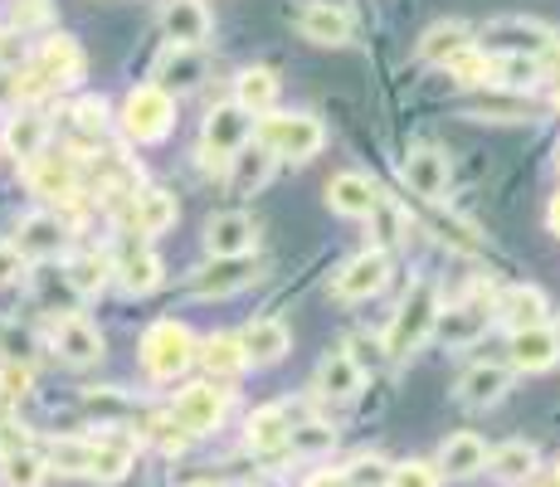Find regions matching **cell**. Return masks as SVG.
<instances>
[{
	"label": "cell",
	"instance_id": "6da1fadb",
	"mask_svg": "<svg viewBox=\"0 0 560 487\" xmlns=\"http://www.w3.org/2000/svg\"><path fill=\"white\" fill-rule=\"evenodd\" d=\"M439 288L429 283V278H415L409 283V292L400 298V308H395L390 327H385V361H405V356H415L419 346H424L429 337H434V317H439Z\"/></svg>",
	"mask_w": 560,
	"mask_h": 487
},
{
	"label": "cell",
	"instance_id": "7a4b0ae2",
	"mask_svg": "<svg viewBox=\"0 0 560 487\" xmlns=\"http://www.w3.org/2000/svg\"><path fill=\"white\" fill-rule=\"evenodd\" d=\"M254 142L268 147L278 161H312L322 147H327V127L312 113H264L254 117Z\"/></svg>",
	"mask_w": 560,
	"mask_h": 487
},
{
	"label": "cell",
	"instance_id": "3957f363",
	"mask_svg": "<svg viewBox=\"0 0 560 487\" xmlns=\"http://www.w3.org/2000/svg\"><path fill=\"white\" fill-rule=\"evenodd\" d=\"M196 332L186 327V322L176 317H161L152 327L142 332V366L152 381H176V375H186L190 366H196Z\"/></svg>",
	"mask_w": 560,
	"mask_h": 487
},
{
	"label": "cell",
	"instance_id": "277c9868",
	"mask_svg": "<svg viewBox=\"0 0 560 487\" xmlns=\"http://www.w3.org/2000/svg\"><path fill=\"white\" fill-rule=\"evenodd\" d=\"M230 405H234V390H224L214 381H196V385H186L176 399H171L166 419L186 439H200V434H214V429L230 419Z\"/></svg>",
	"mask_w": 560,
	"mask_h": 487
},
{
	"label": "cell",
	"instance_id": "5b68a950",
	"mask_svg": "<svg viewBox=\"0 0 560 487\" xmlns=\"http://www.w3.org/2000/svg\"><path fill=\"white\" fill-rule=\"evenodd\" d=\"M171 127H176V97L161 93L156 83H137L122 103V132L132 137V142L152 147L171 132Z\"/></svg>",
	"mask_w": 560,
	"mask_h": 487
},
{
	"label": "cell",
	"instance_id": "8992f818",
	"mask_svg": "<svg viewBox=\"0 0 560 487\" xmlns=\"http://www.w3.org/2000/svg\"><path fill=\"white\" fill-rule=\"evenodd\" d=\"M249 142H254V117L244 113V107H234V103L210 107V117H205V132H200V156L205 161L224 166L234 151H244Z\"/></svg>",
	"mask_w": 560,
	"mask_h": 487
},
{
	"label": "cell",
	"instance_id": "52a82bcc",
	"mask_svg": "<svg viewBox=\"0 0 560 487\" xmlns=\"http://www.w3.org/2000/svg\"><path fill=\"white\" fill-rule=\"evenodd\" d=\"M400 181L409 190L419 195V200L439 205L448 195V181H454V166H448V151L424 142V147H409L405 161H400Z\"/></svg>",
	"mask_w": 560,
	"mask_h": 487
},
{
	"label": "cell",
	"instance_id": "ba28073f",
	"mask_svg": "<svg viewBox=\"0 0 560 487\" xmlns=\"http://www.w3.org/2000/svg\"><path fill=\"white\" fill-rule=\"evenodd\" d=\"M200 244L210 258H249L258 248V224H254V214H244V210H220L205 220Z\"/></svg>",
	"mask_w": 560,
	"mask_h": 487
},
{
	"label": "cell",
	"instance_id": "9c48e42d",
	"mask_svg": "<svg viewBox=\"0 0 560 487\" xmlns=\"http://www.w3.org/2000/svg\"><path fill=\"white\" fill-rule=\"evenodd\" d=\"M385 283H390V254L365 248V254H357L331 278V292H337L341 302H365V298H375V292H385Z\"/></svg>",
	"mask_w": 560,
	"mask_h": 487
},
{
	"label": "cell",
	"instance_id": "30bf717a",
	"mask_svg": "<svg viewBox=\"0 0 560 487\" xmlns=\"http://www.w3.org/2000/svg\"><path fill=\"white\" fill-rule=\"evenodd\" d=\"M63 244H69V224L49 210H30L25 220L15 224V240H10V248H15L25 264L30 258H59Z\"/></svg>",
	"mask_w": 560,
	"mask_h": 487
},
{
	"label": "cell",
	"instance_id": "8fae6325",
	"mask_svg": "<svg viewBox=\"0 0 560 487\" xmlns=\"http://www.w3.org/2000/svg\"><path fill=\"white\" fill-rule=\"evenodd\" d=\"M488 322H492V308L488 302H448V308H439L434 317V337L448 346V351H463V346L482 341L488 337Z\"/></svg>",
	"mask_w": 560,
	"mask_h": 487
},
{
	"label": "cell",
	"instance_id": "7c38bea8",
	"mask_svg": "<svg viewBox=\"0 0 560 487\" xmlns=\"http://www.w3.org/2000/svg\"><path fill=\"white\" fill-rule=\"evenodd\" d=\"M298 35L322 49H347L351 35H357V20L341 5H331V0H312V5L298 10Z\"/></svg>",
	"mask_w": 560,
	"mask_h": 487
},
{
	"label": "cell",
	"instance_id": "4fadbf2b",
	"mask_svg": "<svg viewBox=\"0 0 560 487\" xmlns=\"http://www.w3.org/2000/svg\"><path fill=\"white\" fill-rule=\"evenodd\" d=\"M30 69L45 79V89H73V83L83 79V49L73 35H49L45 45H39L35 63Z\"/></svg>",
	"mask_w": 560,
	"mask_h": 487
},
{
	"label": "cell",
	"instance_id": "5bb4252c",
	"mask_svg": "<svg viewBox=\"0 0 560 487\" xmlns=\"http://www.w3.org/2000/svg\"><path fill=\"white\" fill-rule=\"evenodd\" d=\"M240 337V351L249 366H278L288 351H293V332H288L283 317H254L244 332H234Z\"/></svg>",
	"mask_w": 560,
	"mask_h": 487
},
{
	"label": "cell",
	"instance_id": "9a60e30c",
	"mask_svg": "<svg viewBox=\"0 0 560 487\" xmlns=\"http://www.w3.org/2000/svg\"><path fill=\"white\" fill-rule=\"evenodd\" d=\"M546 312H551V302H546L541 288L532 283H512L498 292V302H492V317L502 322L508 332H526V327H546Z\"/></svg>",
	"mask_w": 560,
	"mask_h": 487
},
{
	"label": "cell",
	"instance_id": "2e32d148",
	"mask_svg": "<svg viewBox=\"0 0 560 487\" xmlns=\"http://www.w3.org/2000/svg\"><path fill=\"white\" fill-rule=\"evenodd\" d=\"M161 25H166L176 49H200V45H210V35H214V20H210V10H205V0H166Z\"/></svg>",
	"mask_w": 560,
	"mask_h": 487
},
{
	"label": "cell",
	"instance_id": "e0dca14e",
	"mask_svg": "<svg viewBox=\"0 0 560 487\" xmlns=\"http://www.w3.org/2000/svg\"><path fill=\"white\" fill-rule=\"evenodd\" d=\"M458 117H472V123H536L541 107L532 103L526 93H502V89H488L478 97L458 107Z\"/></svg>",
	"mask_w": 560,
	"mask_h": 487
},
{
	"label": "cell",
	"instance_id": "ac0fdd59",
	"mask_svg": "<svg viewBox=\"0 0 560 487\" xmlns=\"http://www.w3.org/2000/svg\"><path fill=\"white\" fill-rule=\"evenodd\" d=\"M30 190L39 195V200H79V161L69 156V151H59V156H35L30 161Z\"/></svg>",
	"mask_w": 560,
	"mask_h": 487
},
{
	"label": "cell",
	"instance_id": "d6986e66",
	"mask_svg": "<svg viewBox=\"0 0 560 487\" xmlns=\"http://www.w3.org/2000/svg\"><path fill=\"white\" fill-rule=\"evenodd\" d=\"M137 463V439L127 429H103L93 439V463H89V478L93 483H122Z\"/></svg>",
	"mask_w": 560,
	"mask_h": 487
},
{
	"label": "cell",
	"instance_id": "ffe728a7",
	"mask_svg": "<svg viewBox=\"0 0 560 487\" xmlns=\"http://www.w3.org/2000/svg\"><path fill=\"white\" fill-rule=\"evenodd\" d=\"M375 200H381V190L361 171H341V176L327 181V210L341 214V220H371Z\"/></svg>",
	"mask_w": 560,
	"mask_h": 487
},
{
	"label": "cell",
	"instance_id": "44dd1931",
	"mask_svg": "<svg viewBox=\"0 0 560 487\" xmlns=\"http://www.w3.org/2000/svg\"><path fill=\"white\" fill-rule=\"evenodd\" d=\"M49 137H54V123H49V113H39V107H25V113H15L5 123V151L15 161H25V166L35 156H45Z\"/></svg>",
	"mask_w": 560,
	"mask_h": 487
},
{
	"label": "cell",
	"instance_id": "7402d4cb",
	"mask_svg": "<svg viewBox=\"0 0 560 487\" xmlns=\"http://www.w3.org/2000/svg\"><path fill=\"white\" fill-rule=\"evenodd\" d=\"M556 361H560V346L551 337V322H546V327L512 332V341H508V366H512V371L536 375V371H551Z\"/></svg>",
	"mask_w": 560,
	"mask_h": 487
},
{
	"label": "cell",
	"instance_id": "603a6c76",
	"mask_svg": "<svg viewBox=\"0 0 560 487\" xmlns=\"http://www.w3.org/2000/svg\"><path fill=\"white\" fill-rule=\"evenodd\" d=\"M176 214H180L176 195L161 190V186H147L127 200V220H132V230L147 234V240H152V234H166L171 224H176Z\"/></svg>",
	"mask_w": 560,
	"mask_h": 487
},
{
	"label": "cell",
	"instance_id": "cb8c5ba5",
	"mask_svg": "<svg viewBox=\"0 0 560 487\" xmlns=\"http://www.w3.org/2000/svg\"><path fill=\"white\" fill-rule=\"evenodd\" d=\"M434 468H439V478H478V473H488V443L472 434V429L448 434Z\"/></svg>",
	"mask_w": 560,
	"mask_h": 487
},
{
	"label": "cell",
	"instance_id": "d4e9b609",
	"mask_svg": "<svg viewBox=\"0 0 560 487\" xmlns=\"http://www.w3.org/2000/svg\"><path fill=\"white\" fill-rule=\"evenodd\" d=\"M361 390H365V371L347 356V346L322 356V366H317V395L322 399H341V405H347V399H357Z\"/></svg>",
	"mask_w": 560,
	"mask_h": 487
},
{
	"label": "cell",
	"instance_id": "484cf974",
	"mask_svg": "<svg viewBox=\"0 0 560 487\" xmlns=\"http://www.w3.org/2000/svg\"><path fill=\"white\" fill-rule=\"evenodd\" d=\"M482 39H508V54H532V59H541V54L551 49L560 35L551 25H541V20L512 15V20H492V25L482 30Z\"/></svg>",
	"mask_w": 560,
	"mask_h": 487
},
{
	"label": "cell",
	"instance_id": "4316f807",
	"mask_svg": "<svg viewBox=\"0 0 560 487\" xmlns=\"http://www.w3.org/2000/svg\"><path fill=\"white\" fill-rule=\"evenodd\" d=\"M54 351H59L69 366H93V361L103 356V332L93 327L89 317L69 312V317L54 327Z\"/></svg>",
	"mask_w": 560,
	"mask_h": 487
},
{
	"label": "cell",
	"instance_id": "83f0119b",
	"mask_svg": "<svg viewBox=\"0 0 560 487\" xmlns=\"http://www.w3.org/2000/svg\"><path fill=\"white\" fill-rule=\"evenodd\" d=\"M258 278V268L249 258H214L210 268H200L196 278H190V292L196 298H230V292H244Z\"/></svg>",
	"mask_w": 560,
	"mask_h": 487
},
{
	"label": "cell",
	"instance_id": "f1b7e54d",
	"mask_svg": "<svg viewBox=\"0 0 560 487\" xmlns=\"http://www.w3.org/2000/svg\"><path fill=\"white\" fill-rule=\"evenodd\" d=\"M512 390V366H502V361H478L468 375L458 381V399L468 409H488V405H498L502 395Z\"/></svg>",
	"mask_w": 560,
	"mask_h": 487
},
{
	"label": "cell",
	"instance_id": "f546056e",
	"mask_svg": "<svg viewBox=\"0 0 560 487\" xmlns=\"http://www.w3.org/2000/svg\"><path fill=\"white\" fill-rule=\"evenodd\" d=\"M224 166H230V190H234V195H258V190L268 186V181H273L278 156H273L268 147L249 142L244 151H234V156L224 161Z\"/></svg>",
	"mask_w": 560,
	"mask_h": 487
},
{
	"label": "cell",
	"instance_id": "4dcf8cb0",
	"mask_svg": "<svg viewBox=\"0 0 560 487\" xmlns=\"http://www.w3.org/2000/svg\"><path fill=\"white\" fill-rule=\"evenodd\" d=\"M196 361L205 366V375H210L214 385H224V381H234V375L249 371V361H244L240 337H234V332H214V337H205L196 346Z\"/></svg>",
	"mask_w": 560,
	"mask_h": 487
},
{
	"label": "cell",
	"instance_id": "1f68e13d",
	"mask_svg": "<svg viewBox=\"0 0 560 487\" xmlns=\"http://www.w3.org/2000/svg\"><path fill=\"white\" fill-rule=\"evenodd\" d=\"M278 89H283V83H278L273 69H264V63H249V69L234 73V107H244L249 117H264V113H273Z\"/></svg>",
	"mask_w": 560,
	"mask_h": 487
},
{
	"label": "cell",
	"instance_id": "d6a6232c",
	"mask_svg": "<svg viewBox=\"0 0 560 487\" xmlns=\"http://www.w3.org/2000/svg\"><path fill=\"white\" fill-rule=\"evenodd\" d=\"M200 79H205V59H200V49H176V45H171V49L156 59V79H152V83H156L161 93L176 97V93H190Z\"/></svg>",
	"mask_w": 560,
	"mask_h": 487
},
{
	"label": "cell",
	"instance_id": "836d02e7",
	"mask_svg": "<svg viewBox=\"0 0 560 487\" xmlns=\"http://www.w3.org/2000/svg\"><path fill=\"white\" fill-rule=\"evenodd\" d=\"M113 274H117V283H122L127 298H147V292H156L161 278H166L152 248H127V254L113 264Z\"/></svg>",
	"mask_w": 560,
	"mask_h": 487
},
{
	"label": "cell",
	"instance_id": "e575fe53",
	"mask_svg": "<svg viewBox=\"0 0 560 487\" xmlns=\"http://www.w3.org/2000/svg\"><path fill=\"white\" fill-rule=\"evenodd\" d=\"M288 434H293V425H288L283 405L254 409L249 425H244V443H249L254 453H283V449H288Z\"/></svg>",
	"mask_w": 560,
	"mask_h": 487
},
{
	"label": "cell",
	"instance_id": "d590c367",
	"mask_svg": "<svg viewBox=\"0 0 560 487\" xmlns=\"http://www.w3.org/2000/svg\"><path fill=\"white\" fill-rule=\"evenodd\" d=\"M546 73H541V59H532V54H492V89L502 93H526L536 89Z\"/></svg>",
	"mask_w": 560,
	"mask_h": 487
},
{
	"label": "cell",
	"instance_id": "8d00e7d4",
	"mask_svg": "<svg viewBox=\"0 0 560 487\" xmlns=\"http://www.w3.org/2000/svg\"><path fill=\"white\" fill-rule=\"evenodd\" d=\"M536 449L526 439H508V443H498V449L488 453V473H498L502 483H532L536 478Z\"/></svg>",
	"mask_w": 560,
	"mask_h": 487
},
{
	"label": "cell",
	"instance_id": "74e56055",
	"mask_svg": "<svg viewBox=\"0 0 560 487\" xmlns=\"http://www.w3.org/2000/svg\"><path fill=\"white\" fill-rule=\"evenodd\" d=\"M439 69H444L458 89H492V54L482 45H463L458 54H448Z\"/></svg>",
	"mask_w": 560,
	"mask_h": 487
},
{
	"label": "cell",
	"instance_id": "f35d334b",
	"mask_svg": "<svg viewBox=\"0 0 560 487\" xmlns=\"http://www.w3.org/2000/svg\"><path fill=\"white\" fill-rule=\"evenodd\" d=\"M463 45H472V30L463 25V20H439V25H429L424 35H419L415 54H419L424 63H444L448 54H458Z\"/></svg>",
	"mask_w": 560,
	"mask_h": 487
},
{
	"label": "cell",
	"instance_id": "ab89813d",
	"mask_svg": "<svg viewBox=\"0 0 560 487\" xmlns=\"http://www.w3.org/2000/svg\"><path fill=\"white\" fill-rule=\"evenodd\" d=\"M45 478H49L45 453H35V449L0 453V483L5 487H45Z\"/></svg>",
	"mask_w": 560,
	"mask_h": 487
},
{
	"label": "cell",
	"instance_id": "60d3db41",
	"mask_svg": "<svg viewBox=\"0 0 560 487\" xmlns=\"http://www.w3.org/2000/svg\"><path fill=\"white\" fill-rule=\"evenodd\" d=\"M45 463H49V473H63V478H89L93 439H54Z\"/></svg>",
	"mask_w": 560,
	"mask_h": 487
},
{
	"label": "cell",
	"instance_id": "b9f144b4",
	"mask_svg": "<svg viewBox=\"0 0 560 487\" xmlns=\"http://www.w3.org/2000/svg\"><path fill=\"white\" fill-rule=\"evenodd\" d=\"M69 123H73V142L79 147H98L103 132H107V103L103 97H79V103L69 107Z\"/></svg>",
	"mask_w": 560,
	"mask_h": 487
},
{
	"label": "cell",
	"instance_id": "7bdbcfd3",
	"mask_svg": "<svg viewBox=\"0 0 560 487\" xmlns=\"http://www.w3.org/2000/svg\"><path fill=\"white\" fill-rule=\"evenodd\" d=\"M107 278H113V258H103V254H73L69 258V288L83 292V298H98L107 288Z\"/></svg>",
	"mask_w": 560,
	"mask_h": 487
},
{
	"label": "cell",
	"instance_id": "ee69618b",
	"mask_svg": "<svg viewBox=\"0 0 560 487\" xmlns=\"http://www.w3.org/2000/svg\"><path fill=\"white\" fill-rule=\"evenodd\" d=\"M83 409H89L103 429H122L127 419H137V405L122 395V390H89V395H83Z\"/></svg>",
	"mask_w": 560,
	"mask_h": 487
},
{
	"label": "cell",
	"instance_id": "f6af8a7d",
	"mask_svg": "<svg viewBox=\"0 0 560 487\" xmlns=\"http://www.w3.org/2000/svg\"><path fill=\"white\" fill-rule=\"evenodd\" d=\"M371 234H375V244H371V248H381V254H390V248H395V244H400L405 234H409L405 210H400V205H395V200H385V195H381V200H375V210H371Z\"/></svg>",
	"mask_w": 560,
	"mask_h": 487
},
{
	"label": "cell",
	"instance_id": "bcb514c9",
	"mask_svg": "<svg viewBox=\"0 0 560 487\" xmlns=\"http://www.w3.org/2000/svg\"><path fill=\"white\" fill-rule=\"evenodd\" d=\"M331 443H337V429L327 425V419H298L293 434H288V449L303 453V459H317V453H331Z\"/></svg>",
	"mask_w": 560,
	"mask_h": 487
},
{
	"label": "cell",
	"instance_id": "7dc6e473",
	"mask_svg": "<svg viewBox=\"0 0 560 487\" xmlns=\"http://www.w3.org/2000/svg\"><path fill=\"white\" fill-rule=\"evenodd\" d=\"M385 487H444L434 463L424 459H405V463H390V483Z\"/></svg>",
	"mask_w": 560,
	"mask_h": 487
},
{
	"label": "cell",
	"instance_id": "c3c4849f",
	"mask_svg": "<svg viewBox=\"0 0 560 487\" xmlns=\"http://www.w3.org/2000/svg\"><path fill=\"white\" fill-rule=\"evenodd\" d=\"M30 385H35V375H30V366H20L15 356L10 361H0V399L5 405H15V399L30 395Z\"/></svg>",
	"mask_w": 560,
	"mask_h": 487
},
{
	"label": "cell",
	"instance_id": "681fc988",
	"mask_svg": "<svg viewBox=\"0 0 560 487\" xmlns=\"http://www.w3.org/2000/svg\"><path fill=\"white\" fill-rule=\"evenodd\" d=\"M341 473H347V487H385L390 483V463L385 459H357Z\"/></svg>",
	"mask_w": 560,
	"mask_h": 487
},
{
	"label": "cell",
	"instance_id": "f907efd6",
	"mask_svg": "<svg viewBox=\"0 0 560 487\" xmlns=\"http://www.w3.org/2000/svg\"><path fill=\"white\" fill-rule=\"evenodd\" d=\"M10 25H15V35H25V30H35V25H49V0H15V5H10Z\"/></svg>",
	"mask_w": 560,
	"mask_h": 487
},
{
	"label": "cell",
	"instance_id": "816d5d0a",
	"mask_svg": "<svg viewBox=\"0 0 560 487\" xmlns=\"http://www.w3.org/2000/svg\"><path fill=\"white\" fill-rule=\"evenodd\" d=\"M25 35H15V30H5V35H0V69L5 73H15V69H25Z\"/></svg>",
	"mask_w": 560,
	"mask_h": 487
},
{
	"label": "cell",
	"instance_id": "f5cc1de1",
	"mask_svg": "<svg viewBox=\"0 0 560 487\" xmlns=\"http://www.w3.org/2000/svg\"><path fill=\"white\" fill-rule=\"evenodd\" d=\"M142 434H147V439H156V443H161V449H166V453H180V449H186V443H190V439L180 434L176 425H171V419H152V425H147Z\"/></svg>",
	"mask_w": 560,
	"mask_h": 487
},
{
	"label": "cell",
	"instance_id": "db71d44e",
	"mask_svg": "<svg viewBox=\"0 0 560 487\" xmlns=\"http://www.w3.org/2000/svg\"><path fill=\"white\" fill-rule=\"evenodd\" d=\"M20 278H25V258H20L10 244H0V288L20 283Z\"/></svg>",
	"mask_w": 560,
	"mask_h": 487
},
{
	"label": "cell",
	"instance_id": "11a10c76",
	"mask_svg": "<svg viewBox=\"0 0 560 487\" xmlns=\"http://www.w3.org/2000/svg\"><path fill=\"white\" fill-rule=\"evenodd\" d=\"M20 103H25V97H20V73L0 69V113H20Z\"/></svg>",
	"mask_w": 560,
	"mask_h": 487
},
{
	"label": "cell",
	"instance_id": "9f6ffc18",
	"mask_svg": "<svg viewBox=\"0 0 560 487\" xmlns=\"http://www.w3.org/2000/svg\"><path fill=\"white\" fill-rule=\"evenodd\" d=\"M303 487H347V473H341V468H317Z\"/></svg>",
	"mask_w": 560,
	"mask_h": 487
},
{
	"label": "cell",
	"instance_id": "6f0895ef",
	"mask_svg": "<svg viewBox=\"0 0 560 487\" xmlns=\"http://www.w3.org/2000/svg\"><path fill=\"white\" fill-rule=\"evenodd\" d=\"M244 487H283V483H278V478H273V473H254V478H249V483H244Z\"/></svg>",
	"mask_w": 560,
	"mask_h": 487
},
{
	"label": "cell",
	"instance_id": "680465c9",
	"mask_svg": "<svg viewBox=\"0 0 560 487\" xmlns=\"http://www.w3.org/2000/svg\"><path fill=\"white\" fill-rule=\"evenodd\" d=\"M546 220H551V230L560 234V190L551 195V210H546Z\"/></svg>",
	"mask_w": 560,
	"mask_h": 487
},
{
	"label": "cell",
	"instance_id": "91938a15",
	"mask_svg": "<svg viewBox=\"0 0 560 487\" xmlns=\"http://www.w3.org/2000/svg\"><path fill=\"white\" fill-rule=\"evenodd\" d=\"M190 487H224V483H220V478H196Z\"/></svg>",
	"mask_w": 560,
	"mask_h": 487
},
{
	"label": "cell",
	"instance_id": "94428289",
	"mask_svg": "<svg viewBox=\"0 0 560 487\" xmlns=\"http://www.w3.org/2000/svg\"><path fill=\"white\" fill-rule=\"evenodd\" d=\"M551 337H556V346H560V317L551 322Z\"/></svg>",
	"mask_w": 560,
	"mask_h": 487
},
{
	"label": "cell",
	"instance_id": "6125c7cd",
	"mask_svg": "<svg viewBox=\"0 0 560 487\" xmlns=\"http://www.w3.org/2000/svg\"><path fill=\"white\" fill-rule=\"evenodd\" d=\"M551 487H560V459H556V473H551Z\"/></svg>",
	"mask_w": 560,
	"mask_h": 487
},
{
	"label": "cell",
	"instance_id": "be15d7a7",
	"mask_svg": "<svg viewBox=\"0 0 560 487\" xmlns=\"http://www.w3.org/2000/svg\"><path fill=\"white\" fill-rule=\"evenodd\" d=\"M556 113H560V83H556Z\"/></svg>",
	"mask_w": 560,
	"mask_h": 487
},
{
	"label": "cell",
	"instance_id": "e7e4bbea",
	"mask_svg": "<svg viewBox=\"0 0 560 487\" xmlns=\"http://www.w3.org/2000/svg\"><path fill=\"white\" fill-rule=\"evenodd\" d=\"M556 171H560V147H556Z\"/></svg>",
	"mask_w": 560,
	"mask_h": 487
}]
</instances>
